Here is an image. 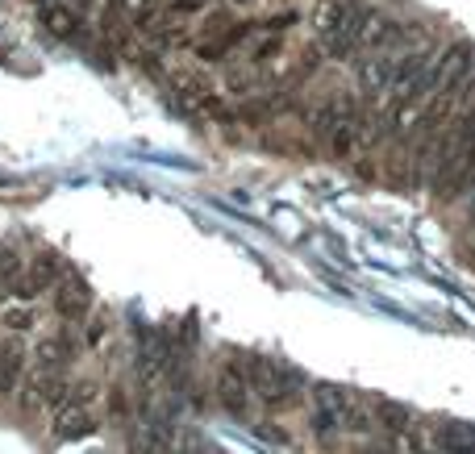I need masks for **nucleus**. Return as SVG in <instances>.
Wrapping results in <instances>:
<instances>
[{
    "label": "nucleus",
    "mask_w": 475,
    "mask_h": 454,
    "mask_svg": "<svg viewBox=\"0 0 475 454\" xmlns=\"http://www.w3.org/2000/svg\"><path fill=\"white\" fill-rule=\"evenodd\" d=\"M88 309H92V288H88V280L63 275L59 288H54V313L63 317V321H79Z\"/></svg>",
    "instance_id": "obj_5"
},
{
    "label": "nucleus",
    "mask_w": 475,
    "mask_h": 454,
    "mask_svg": "<svg viewBox=\"0 0 475 454\" xmlns=\"http://www.w3.org/2000/svg\"><path fill=\"white\" fill-rule=\"evenodd\" d=\"M67 355H71V342L67 338H46L42 347H38V363L42 367H59V363H67Z\"/></svg>",
    "instance_id": "obj_11"
},
{
    "label": "nucleus",
    "mask_w": 475,
    "mask_h": 454,
    "mask_svg": "<svg viewBox=\"0 0 475 454\" xmlns=\"http://www.w3.org/2000/svg\"><path fill=\"white\" fill-rule=\"evenodd\" d=\"M247 379L255 396H259L267 409H288L296 401V388H301V375L275 358H263V355H250L247 358Z\"/></svg>",
    "instance_id": "obj_2"
},
{
    "label": "nucleus",
    "mask_w": 475,
    "mask_h": 454,
    "mask_svg": "<svg viewBox=\"0 0 475 454\" xmlns=\"http://www.w3.org/2000/svg\"><path fill=\"white\" fill-rule=\"evenodd\" d=\"M54 280H59V255H54V250H38L30 275H25L22 288H17V296H22V301H33V296L42 292V288H51Z\"/></svg>",
    "instance_id": "obj_6"
},
{
    "label": "nucleus",
    "mask_w": 475,
    "mask_h": 454,
    "mask_svg": "<svg viewBox=\"0 0 475 454\" xmlns=\"http://www.w3.org/2000/svg\"><path fill=\"white\" fill-rule=\"evenodd\" d=\"M105 317H97V321H92V325H88V342H100V338H105Z\"/></svg>",
    "instance_id": "obj_15"
},
{
    "label": "nucleus",
    "mask_w": 475,
    "mask_h": 454,
    "mask_svg": "<svg viewBox=\"0 0 475 454\" xmlns=\"http://www.w3.org/2000/svg\"><path fill=\"white\" fill-rule=\"evenodd\" d=\"M22 371H25V350L17 347V338L9 334L0 342V396H13V392H17Z\"/></svg>",
    "instance_id": "obj_7"
},
{
    "label": "nucleus",
    "mask_w": 475,
    "mask_h": 454,
    "mask_svg": "<svg viewBox=\"0 0 475 454\" xmlns=\"http://www.w3.org/2000/svg\"><path fill=\"white\" fill-rule=\"evenodd\" d=\"M0 325H5L9 334H25V329H33V309H25V304H17V309H5Z\"/></svg>",
    "instance_id": "obj_14"
},
{
    "label": "nucleus",
    "mask_w": 475,
    "mask_h": 454,
    "mask_svg": "<svg viewBox=\"0 0 475 454\" xmlns=\"http://www.w3.org/2000/svg\"><path fill=\"white\" fill-rule=\"evenodd\" d=\"M438 446H446V450H454V446H475V433L467 430V425H438Z\"/></svg>",
    "instance_id": "obj_13"
},
{
    "label": "nucleus",
    "mask_w": 475,
    "mask_h": 454,
    "mask_svg": "<svg viewBox=\"0 0 475 454\" xmlns=\"http://www.w3.org/2000/svg\"><path fill=\"white\" fill-rule=\"evenodd\" d=\"M97 430V412H92V384H79L71 396L54 404V438L71 442V438H88Z\"/></svg>",
    "instance_id": "obj_3"
},
{
    "label": "nucleus",
    "mask_w": 475,
    "mask_h": 454,
    "mask_svg": "<svg viewBox=\"0 0 475 454\" xmlns=\"http://www.w3.org/2000/svg\"><path fill=\"white\" fill-rule=\"evenodd\" d=\"M217 401H221V409H226L229 417L247 422L250 401H255V388H250V379H247V367H238V363H226V367H221V375H217Z\"/></svg>",
    "instance_id": "obj_4"
},
{
    "label": "nucleus",
    "mask_w": 475,
    "mask_h": 454,
    "mask_svg": "<svg viewBox=\"0 0 475 454\" xmlns=\"http://www.w3.org/2000/svg\"><path fill=\"white\" fill-rule=\"evenodd\" d=\"M38 17H42V30L46 33H54V38H71V33H76V13L67 9V5H42V13H38Z\"/></svg>",
    "instance_id": "obj_8"
},
{
    "label": "nucleus",
    "mask_w": 475,
    "mask_h": 454,
    "mask_svg": "<svg viewBox=\"0 0 475 454\" xmlns=\"http://www.w3.org/2000/svg\"><path fill=\"white\" fill-rule=\"evenodd\" d=\"M313 430L321 438H334L342 430H368V417L359 401L338 384H317L313 388Z\"/></svg>",
    "instance_id": "obj_1"
},
{
    "label": "nucleus",
    "mask_w": 475,
    "mask_h": 454,
    "mask_svg": "<svg viewBox=\"0 0 475 454\" xmlns=\"http://www.w3.org/2000/svg\"><path fill=\"white\" fill-rule=\"evenodd\" d=\"M205 0H175V13H196Z\"/></svg>",
    "instance_id": "obj_16"
},
{
    "label": "nucleus",
    "mask_w": 475,
    "mask_h": 454,
    "mask_svg": "<svg viewBox=\"0 0 475 454\" xmlns=\"http://www.w3.org/2000/svg\"><path fill=\"white\" fill-rule=\"evenodd\" d=\"M25 280V259L13 246H0V292H17Z\"/></svg>",
    "instance_id": "obj_9"
},
{
    "label": "nucleus",
    "mask_w": 475,
    "mask_h": 454,
    "mask_svg": "<svg viewBox=\"0 0 475 454\" xmlns=\"http://www.w3.org/2000/svg\"><path fill=\"white\" fill-rule=\"evenodd\" d=\"M371 412H376L379 425H384V430H392V433L405 430V422H409V412L400 409V404H388V401H376V404H371Z\"/></svg>",
    "instance_id": "obj_12"
},
{
    "label": "nucleus",
    "mask_w": 475,
    "mask_h": 454,
    "mask_svg": "<svg viewBox=\"0 0 475 454\" xmlns=\"http://www.w3.org/2000/svg\"><path fill=\"white\" fill-rule=\"evenodd\" d=\"M247 33H250V25H234V30H226V33H221V38H213V42H205V46H200V51H196V54H200V59H209V63H213V59H226V54L234 51V46L242 42Z\"/></svg>",
    "instance_id": "obj_10"
}]
</instances>
